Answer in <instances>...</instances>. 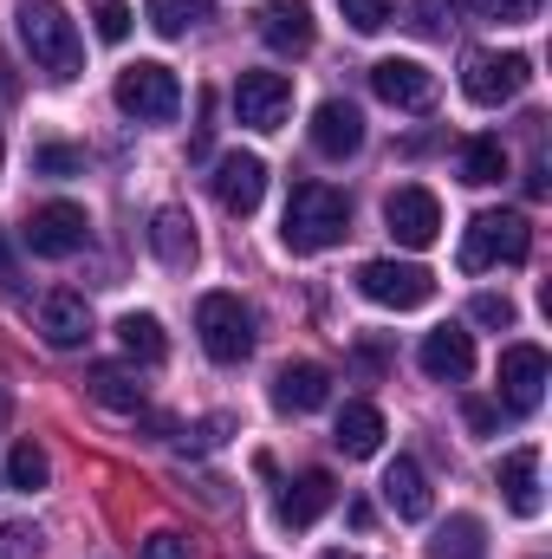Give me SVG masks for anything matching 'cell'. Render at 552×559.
<instances>
[{
    "label": "cell",
    "instance_id": "obj_1",
    "mask_svg": "<svg viewBox=\"0 0 552 559\" xmlns=\"http://www.w3.org/2000/svg\"><path fill=\"white\" fill-rule=\"evenodd\" d=\"M13 26H20L26 59H33L46 79H79V72H85V39H79V26L65 20L59 0H20V7H13Z\"/></svg>",
    "mask_w": 552,
    "mask_h": 559
},
{
    "label": "cell",
    "instance_id": "obj_2",
    "mask_svg": "<svg viewBox=\"0 0 552 559\" xmlns=\"http://www.w3.org/2000/svg\"><path fill=\"white\" fill-rule=\"evenodd\" d=\"M345 228H351V202H345L332 182H292L286 222H279V241H286L292 254H319V248L345 241Z\"/></svg>",
    "mask_w": 552,
    "mask_h": 559
},
{
    "label": "cell",
    "instance_id": "obj_3",
    "mask_svg": "<svg viewBox=\"0 0 552 559\" xmlns=\"http://www.w3.org/2000/svg\"><path fill=\"white\" fill-rule=\"evenodd\" d=\"M527 254H533V228L514 209H481L461 235V274H481V267H501V261L520 267Z\"/></svg>",
    "mask_w": 552,
    "mask_h": 559
},
{
    "label": "cell",
    "instance_id": "obj_4",
    "mask_svg": "<svg viewBox=\"0 0 552 559\" xmlns=\"http://www.w3.org/2000/svg\"><path fill=\"white\" fill-rule=\"evenodd\" d=\"M118 111L137 118V124H169V118L182 111V79H176L169 66H156V59L124 66V72H118Z\"/></svg>",
    "mask_w": 552,
    "mask_h": 559
},
{
    "label": "cell",
    "instance_id": "obj_5",
    "mask_svg": "<svg viewBox=\"0 0 552 559\" xmlns=\"http://www.w3.org/2000/svg\"><path fill=\"white\" fill-rule=\"evenodd\" d=\"M195 332H202V352H208L215 365H241V358L254 352V312H248L235 293H202Z\"/></svg>",
    "mask_w": 552,
    "mask_h": 559
},
{
    "label": "cell",
    "instance_id": "obj_6",
    "mask_svg": "<svg viewBox=\"0 0 552 559\" xmlns=\"http://www.w3.org/2000/svg\"><path fill=\"white\" fill-rule=\"evenodd\" d=\"M527 79H533V59H527V52H468V66H461V92H468V105H481V111L520 98Z\"/></svg>",
    "mask_w": 552,
    "mask_h": 559
},
{
    "label": "cell",
    "instance_id": "obj_7",
    "mask_svg": "<svg viewBox=\"0 0 552 559\" xmlns=\"http://www.w3.org/2000/svg\"><path fill=\"white\" fill-rule=\"evenodd\" d=\"M358 293H364L371 306L416 312V306H429L435 274H429V267H416V261H364V267H358Z\"/></svg>",
    "mask_w": 552,
    "mask_h": 559
},
{
    "label": "cell",
    "instance_id": "obj_8",
    "mask_svg": "<svg viewBox=\"0 0 552 559\" xmlns=\"http://www.w3.org/2000/svg\"><path fill=\"white\" fill-rule=\"evenodd\" d=\"M235 111L248 131H279L292 118V79L286 72H241L235 79Z\"/></svg>",
    "mask_w": 552,
    "mask_h": 559
},
{
    "label": "cell",
    "instance_id": "obj_9",
    "mask_svg": "<svg viewBox=\"0 0 552 559\" xmlns=\"http://www.w3.org/2000/svg\"><path fill=\"white\" fill-rule=\"evenodd\" d=\"M85 235H92V222H85L79 202H46V209H33V222H26V248H33L39 261H65V254H79Z\"/></svg>",
    "mask_w": 552,
    "mask_h": 559
},
{
    "label": "cell",
    "instance_id": "obj_10",
    "mask_svg": "<svg viewBox=\"0 0 552 559\" xmlns=\"http://www.w3.org/2000/svg\"><path fill=\"white\" fill-rule=\"evenodd\" d=\"M547 378H552V365H547L540 345H507V352H501V404H507V411H520V417L540 411Z\"/></svg>",
    "mask_w": 552,
    "mask_h": 559
},
{
    "label": "cell",
    "instance_id": "obj_11",
    "mask_svg": "<svg viewBox=\"0 0 552 559\" xmlns=\"http://www.w3.org/2000/svg\"><path fill=\"white\" fill-rule=\"evenodd\" d=\"M384 222H391V235H397L404 248H429V241L442 235V202H435L422 182H404V189H391Z\"/></svg>",
    "mask_w": 552,
    "mask_h": 559
},
{
    "label": "cell",
    "instance_id": "obj_12",
    "mask_svg": "<svg viewBox=\"0 0 552 559\" xmlns=\"http://www.w3.org/2000/svg\"><path fill=\"white\" fill-rule=\"evenodd\" d=\"M215 202L228 209V215H254L261 209V195H267V163L261 156H248V150H228L221 163H215Z\"/></svg>",
    "mask_w": 552,
    "mask_h": 559
},
{
    "label": "cell",
    "instance_id": "obj_13",
    "mask_svg": "<svg viewBox=\"0 0 552 559\" xmlns=\"http://www.w3.org/2000/svg\"><path fill=\"white\" fill-rule=\"evenodd\" d=\"M254 33H261L274 52H286V59L312 52V39H319V26H312V7H305V0H261Z\"/></svg>",
    "mask_w": 552,
    "mask_h": 559
},
{
    "label": "cell",
    "instance_id": "obj_14",
    "mask_svg": "<svg viewBox=\"0 0 552 559\" xmlns=\"http://www.w3.org/2000/svg\"><path fill=\"white\" fill-rule=\"evenodd\" d=\"M371 92H377L384 105H397V111H429L435 72L416 66V59H377V66H371Z\"/></svg>",
    "mask_w": 552,
    "mask_h": 559
},
{
    "label": "cell",
    "instance_id": "obj_15",
    "mask_svg": "<svg viewBox=\"0 0 552 559\" xmlns=\"http://www.w3.org/2000/svg\"><path fill=\"white\" fill-rule=\"evenodd\" d=\"M39 332H46L52 352H79L92 338V306L79 293H46L39 299Z\"/></svg>",
    "mask_w": 552,
    "mask_h": 559
},
{
    "label": "cell",
    "instance_id": "obj_16",
    "mask_svg": "<svg viewBox=\"0 0 552 559\" xmlns=\"http://www.w3.org/2000/svg\"><path fill=\"white\" fill-rule=\"evenodd\" d=\"M416 358H422V371H429L435 384H461V378L475 371V338H468L461 325H435Z\"/></svg>",
    "mask_w": 552,
    "mask_h": 559
},
{
    "label": "cell",
    "instance_id": "obj_17",
    "mask_svg": "<svg viewBox=\"0 0 552 559\" xmlns=\"http://www.w3.org/2000/svg\"><path fill=\"white\" fill-rule=\"evenodd\" d=\"M332 501H338V481H332L325 468H305V475H299V481H286V495H279V527L305 534Z\"/></svg>",
    "mask_w": 552,
    "mask_h": 559
},
{
    "label": "cell",
    "instance_id": "obj_18",
    "mask_svg": "<svg viewBox=\"0 0 552 559\" xmlns=\"http://www.w3.org/2000/svg\"><path fill=\"white\" fill-rule=\"evenodd\" d=\"M358 143H364V111H358V105L325 98V105L312 111V150H319V156H358Z\"/></svg>",
    "mask_w": 552,
    "mask_h": 559
},
{
    "label": "cell",
    "instance_id": "obj_19",
    "mask_svg": "<svg viewBox=\"0 0 552 559\" xmlns=\"http://www.w3.org/2000/svg\"><path fill=\"white\" fill-rule=\"evenodd\" d=\"M384 501L397 508V521H429L435 495H429V475H422L416 455H397V462L384 468Z\"/></svg>",
    "mask_w": 552,
    "mask_h": 559
},
{
    "label": "cell",
    "instance_id": "obj_20",
    "mask_svg": "<svg viewBox=\"0 0 552 559\" xmlns=\"http://www.w3.org/2000/svg\"><path fill=\"white\" fill-rule=\"evenodd\" d=\"M325 397H332V371H325V365H279V378H274V404L279 411L305 417V411H319Z\"/></svg>",
    "mask_w": 552,
    "mask_h": 559
},
{
    "label": "cell",
    "instance_id": "obj_21",
    "mask_svg": "<svg viewBox=\"0 0 552 559\" xmlns=\"http://www.w3.org/2000/svg\"><path fill=\"white\" fill-rule=\"evenodd\" d=\"M149 248H156L163 267H195V254H202L195 222H189L182 209H156V215H149Z\"/></svg>",
    "mask_w": 552,
    "mask_h": 559
},
{
    "label": "cell",
    "instance_id": "obj_22",
    "mask_svg": "<svg viewBox=\"0 0 552 559\" xmlns=\"http://www.w3.org/2000/svg\"><path fill=\"white\" fill-rule=\"evenodd\" d=\"M494 481L507 488V508H514V514H527V521L540 514V501H547V495H540V449H514V455H501Z\"/></svg>",
    "mask_w": 552,
    "mask_h": 559
},
{
    "label": "cell",
    "instance_id": "obj_23",
    "mask_svg": "<svg viewBox=\"0 0 552 559\" xmlns=\"http://www.w3.org/2000/svg\"><path fill=\"white\" fill-rule=\"evenodd\" d=\"M332 442H338L345 455H377V449H384V411H377V404H345Z\"/></svg>",
    "mask_w": 552,
    "mask_h": 559
},
{
    "label": "cell",
    "instance_id": "obj_24",
    "mask_svg": "<svg viewBox=\"0 0 552 559\" xmlns=\"http://www.w3.org/2000/svg\"><path fill=\"white\" fill-rule=\"evenodd\" d=\"M429 559H488V527L481 514H448L429 540Z\"/></svg>",
    "mask_w": 552,
    "mask_h": 559
},
{
    "label": "cell",
    "instance_id": "obj_25",
    "mask_svg": "<svg viewBox=\"0 0 552 559\" xmlns=\"http://www.w3.org/2000/svg\"><path fill=\"white\" fill-rule=\"evenodd\" d=\"M85 391H92L105 411H131V417L143 411V384L124 365H92V371H85Z\"/></svg>",
    "mask_w": 552,
    "mask_h": 559
},
{
    "label": "cell",
    "instance_id": "obj_26",
    "mask_svg": "<svg viewBox=\"0 0 552 559\" xmlns=\"http://www.w3.org/2000/svg\"><path fill=\"white\" fill-rule=\"evenodd\" d=\"M143 13H149V26H156L163 39H182V33H195L202 20H215V0H143Z\"/></svg>",
    "mask_w": 552,
    "mask_h": 559
},
{
    "label": "cell",
    "instance_id": "obj_27",
    "mask_svg": "<svg viewBox=\"0 0 552 559\" xmlns=\"http://www.w3.org/2000/svg\"><path fill=\"white\" fill-rule=\"evenodd\" d=\"M118 345H124L137 365H163V352H169V338H163V325H156L149 312H124V319H118Z\"/></svg>",
    "mask_w": 552,
    "mask_h": 559
},
{
    "label": "cell",
    "instance_id": "obj_28",
    "mask_svg": "<svg viewBox=\"0 0 552 559\" xmlns=\"http://www.w3.org/2000/svg\"><path fill=\"white\" fill-rule=\"evenodd\" d=\"M501 176H507L501 138H468L461 143V182H501Z\"/></svg>",
    "mask_w": 552,
    "mask_h": 559
},
{
    "label": "cell",
    "instance_id": "obj_29",
    "mask_svg": "<svg viewBox=\"0 0 552 559\" xmlns=\"http://www.w3.org/2000/svg\"><path fill=\"white\" fill-rule=\"evenodd\" d=\"M46 475H52L46 449H39V442H13V455H7V481H13V488H26V495H39V488H46Z\"/></svg>",
    "mask_w": 552,
    "mask_h": 559
},
{
    "label": "cell",
    "instance_id": "obj_30",
    "mask_svg": "<svg viewBox=\"0 0 552 559\" xmlns=\"http://www.w3.org/2000/svg\"><path fill=\"white\" fill-rule=\"evenodd\" d=\"M85 169V150L72 143H33V176H79Z\"/></svg>",
    "mask_w": 552,
    "mask_h": 559
},
{
    "label": "cell",
    "instance_id": "obj_31",
    "mask_svg": "<svg viewBox=\"0 0 552 559\" xmlns=\"http://www.w3.org/2000/svg\"><path fill=\"white\" fill-rule=\"evenodd\" d=\"M338 13L351 20V33H384L391 13H397V0H338Z\"/></svg>",
    "mask_w": 552,
    "mask_h": 559
},
{
    "label": "cell",
    "instance_id": "obj_32",
    "mask_svg": "<svg viewBox=\"0 0 552 559\" xmlns=\"http://www.w3.org/2000/svg\"><path fill=\"white\" fill-rule=\"evenodd\" d=\"M92 26H98V39H131V7L124 0H92Z\"/></svg>",
    "mask_w": 552,
    "mask_h": 559
},
{
    "label": "cell",
    "instance_id": "obj_33",
    "mask_svg": "<svg viewBox=\"0 0 552 559\" xmlns=\"http://www.w3.org/2000/svg\"><path fill=\"white\" fill-rule=\"evenodd\" d=\"M540 7L547 0H475V13L481 20H501V26H527V20H540Z\"/></svg>",
    "mask_w": 552,
    "mask_h": 559
},
{
    "label": "cell",
    "instance_id": "obj_34",
    "mask_svg": "<svg viewBox=\"0 0 552 559\" xmlns=\"http://www.w3.org/2000/svg\"><path fill=\"white\" fill-rule=\"evenodd\" d=\"M143 559H195V540L176 534V527H156V534L143 540Z\"/></svg>",
    "mask_w": 552,
    "mask_h": 559
},
{
    "label": "cell",
    "instance_id": "obj_35",
    "mask_svg": "<svg viewBox=\"0 0 552 559\" xmlns=\"http://www.w3.org/2000/svg\"><path fill=\"white\" fill-rule=\"evenodd\" d=\"M475 319L507 332V325H514V299H507V293H475Z\"/></svg>",
    "mask_w": 552,
    "mask_h": 559
},
{
    "label": "cell",
    "instance_id": "obj_36",
    "mask_svg": "<svg viewBox=\"0 0 552 559\" xmlns=\"http://www.w3.org/2000/svg\"><path fill=\"white\" fill-rule=\"evenodd\" d=\"M0 547H7V554H39V527H20V521H0Z\"/></svg>",
    "mask_w": 552,
    "mask_h": 559
},
{
    "label": "cell",
    "instance_id": "obj_37",
    "mask_svg": "<svg viewBox=\"0 0 552 559\" xmlns=\"http://www.w3.org/2000/svg\"><path fill=\"white\" fill-rule=\"evenodd\" d=\"M468 429L494 436V429H501V404H481V397H475V404H468Z\"/></svg>",
    "mask_w": 552,
    "mask_h": 559
},
{
    "label": "cell",
    "instance_id": "obj_38",
    "mask_svg": "<svg viewBox=\"0 0 552 559\" xmlns=\"http://www.w3.org/2000/svg\"><path fill=\"white\" fill-rule=\"evenodd\" d=\"M20 286V261H13V248H7V235H0V293H13Z\"/></svg>",
    "mask_w": 552,
    "mask_h": 559
},
{
    "label": "cell",
    "instance_id": "obj_39",
    "mask_svg": "<svg viewBox=\"0 0 552 559\" xmlns=\"http://www.w3.org/2000/svg\"><path fill=\"white\" fill-rule=\"evenodd\" d=\"M527 195H533V202H540V195H547V156H540V163H533V169H527Z\"/></svg>",
    "mask_w": 552,
    "mask_h": 559
},
{
    "label": "cell",
    "instance_id": "obj_40",
    "mask_svg": "<svg viewBox=\"0 0 552 559\" xmlns=\"http://www.w3.org/2000/svg\"><path fill=\"white\" fill-rule=\"evenodd\" d=\"M319 559H358V554H319Z\"/></svg>",
    "mask_w": 552,
    "mask_h": 559
},
{
    "label": "cell",
    "instance_id": "obj_41",
    "mask_svg": "<svg viewBox=\"0 0 552 559\" xmlns=\"http://www.w3.org/2000/svg\"><path fill=\"white\" fill-rule=\"evenodd\" d=\"M0 423H7V391H0Z\"/></svg>",
    "mask_w": 552,
    "mask_h": 559
},
{
    "label": "cell",
    "instance_id": "obj_42",
    "mask_svg": "<svg viewBox=\"0 0 552 559\" xmlns=\"http://www.w3.org/2000/svg\"><path fill=\"white\" fill-rule=\"evenodd\" d=\"M0 163H7V138H0Z\"/></svg>",
    "mask_w": 552,
    "mask_h": 559
}]
</instances>
